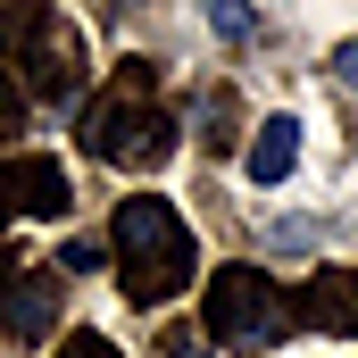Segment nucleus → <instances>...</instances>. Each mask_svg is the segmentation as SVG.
<instances>
[{"label": "nucleus", "instance_id": "15", "mask_svg": "<svg viewBox=\"0 0 358 358\" xmlns=\"http://www.w3.org/2000/svg\"><path fill=\"white\" fill-rule=\"evenodd\" d=\"M167 358H217L208 342H192V334H167Z\"/></svg>", "mask_w": 358, "mask_h": 358}, {"label": "nucleus", "instance_id": "14", "mask_svg": "<svg viewBox=\"0 0 358 358\" xmlns=\"http://www.w3.org/2000/svg\"><path fill=\"white\" fill-rule=\"evenodd\" d=\"M334 76H342V92H358V42H342V50H334Z\"/></svg>", "mask_w": 358, "mask_h": 358}, {"label": "nucleus", "instance_id": "1", "mask_svg": "<svg viewBox=\"0 0 358 358\" xmlns=\"http://www.w3.org/2000/svg\"><path fill=\"white\" fill-rule=\"evenodd\" d=\"M84 150L100 167H167L176 159V117L159 108V84L142 59H125V76L84 108Z\"/></svg>", "mask_w": 358, "mask_h": 358}, {"label": "nucleus", "instance_id": "6", "mask_svg": "<svg viewBox=\"0 0 358 358\" xmlns=\"http://www.w3.org/2000/svg\"><path fill=\"white\" fill-rule=\"evenodd\" d=\"M292 325L308 334H358V267H325L292 292Z\"/></svg>", "mask_w": 358, "mask_h": 358}, {"label": "nucleus", "instance_id": "17", "mask_svg": "<svg viewBox=\"0 0 358 358\" xmlns=\"http://www.w3.org/2000/svg\"><path fill=\"white\" fill-rule=\"evenodd\" d=\"M0 225H8V208H0Z\"/></svg>", "mask_w": 358, "mask_h": 358}, {"label": "nucleus", "instance_id": "10", "mask_svg": "<svg viewBox=\"0 0 358 358\" xmlns=\"http://www.w3.org/2000/svg\"><path fill=\"white\" fill-rule=\"evenodd\" d=\"M17 125H25V92L8 84V67H0V142H8Z\"/></svg>", "mask_w": 358, "mask_h": 358}, {"label": "nucleus", "instance_id": "13", "mask_svg": "<svg viewBox=\"0 0 358 358\" xmlns=\"http://www.w3.org/2000/svg\"><path fill=\"white\" fill-rule=\"evenodd\" d=\"M208 17H217V34H225V42H242V34H250V25H259V17H250V8H208Z\"/></svg>", "mask_w": 358, "mask_h": 358}, {"label": "nucleus", "instance_id": "12", "mask_svg": "<svg viewBox=\"0 0 358 358\" xmlns=\"http://www.w3.org/2000/svg\"><path fill=\"white\" fill-rule=\"evenodd\" d=\"M59 358H117V342H100V334H67V350Z\"/></svg>", "mask_w": 358, "mask_h": 358}, {"label": "nucleus", "instance_id": "11", "mask_svg": "<svg viewBox=\"0 0 358 358\" xmlns=\"http://www.w3.org/2000/svg\"><path fill=\"white\" fill-rule=\"evenodd\" d=\"M50 267H67V275H84V267H100V242H67Z\"/></svg>", "mask_w": 358, "mask_h": 358}, {"label": "nucleus", "instance_id": "5", "mask_svg": "<svg viewBox=\"0 0 358 358\" xmlns=\"http://www.w3.org/2000/svg\"><path fill=\"white\" fill-rule=\"evenodd\" d=\"M0 208L8 217H67V167L25 150V159H0Z\"/></svg>", "mask_w": 358, "mask_h": 358}, {"label": "nucleus", "instance_id": "16", "mask_svg": "<svg viewBox=\"0 0 358 358\" xmlns=\"http://www.w3.org/2000/svg\"><path fill=\"white\" fill-rule=\"evenodd\" d=\"M8 283H17V267H8V250H0V292H8Z\"/></svg>", "mask_w": 358, "mask_h": 358}, {"label": "nucleus", "instance_id": "3", "mask_svg": "<svg viewBox=\"0 0 358 358\" xmlns=\"http://www.w3.org/2000/svg\"><path fill=\"white\" fill-rule=\"evenodd\" d=\"M200 308H208V334H217L225 350H275V342L300 334V325H292V292H283L267 267H217Z\"/></svg>", "mask_w": 358, "mask_h": 358}, {"label": "nucleus", "instance_id": "8", "mask_svg": "<svg viewBox=\"0 0 358 358\" xmlns=\"http://www.w3.org/2000/svg\"><path fill=\"white\" fill-rule=\"evenodd\" d=\"M292 159H300V117H267L242 167H250V183L267 192V183H283V176H292Z\"/></svg>", "mask_w": 358, "mask_h": 358}, {"label": "nucleus", "instance_id": "4", "mask_svg": "<svg viewBox=\"0 0 358 358\" xmlns=\"http://www.w3.org/2000/svg\"><path fill=\"white\" fill-rule=\"evenodd\" d=\"M0 59L42 92V100H67V92L84 84V34H76L59 8H42V0L0 8Z\"/></svg>", "mask_w": 358, "mask_h": 358}, {"label": "nucleus", "instance_id": "9", "mask_svg": "<svg viewBox=\"0 0 358 358\" xmlns=\"http://www.w3.org/2000/svg\"><path fill=\"white\" fill-rule=\"evenodd\" d=\"M200 125H208V134H200L208 150H234V100H225V92L208 100V117H200Z\"/></svg>", "mask_w": 358, "mask_h": 358}, {"label": "nucleus", "instance_id": "2", "mask_svg": "<svg viewBox=\"0 0 358 358\" xmlns=\"http://www.w3.org/2000/svg\"><path fill=\"white\" fill-rule=\"evenodd\" d=\"M117 259H125V300L134 308H167L183 283L200 275V250H192V234H183V217L167 200H125L117 208Z\"/></svg>", "mask_w": 358, "mask_h": 358}, {"label": "nucleus", "instance_id": "7", "mask_svg": "<svg viewBox=\"0 0 358 358\" xmlns=\"http://www.w3.org/2000/svg\"><path fill=\"white\" fill-rule=\"evenodd\" d=\"M59 325V275L50 267H17V283L0 292V334L8 342H42Z\"/></svg>", "mask_w": 358, "mask_h": 358}]
</instances>
